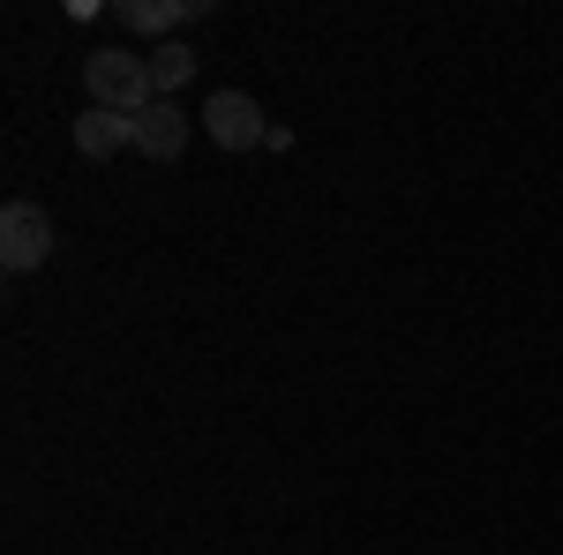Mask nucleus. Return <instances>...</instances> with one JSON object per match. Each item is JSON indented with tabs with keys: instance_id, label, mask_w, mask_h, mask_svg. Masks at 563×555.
Listing matches in <instances>:
<instances>
[{
	"instance_id": "obj_1",
	"label": "nucleus",
	"mask_w": 563,
	"mask_h": 555,
	"mask_svg": "<svg viewBox=\"0 0 563 555\" xmlns=\"http://www.w3.org/2000/svg\"><path fill=\"white\" fill-rule=\"evenodd\" d=\"M84 84H90V106H106V113H143L158 84H151V60H135L121 45H98L84 60Z\"/></svg>"
},
{
	"instance_id": "obj_2",
	"label": "nucleus",
	"mask_w": 563,
	"mask_h": 555,
	"mask_svg": "<svg viewBox=\"0 0 563 555\" xmlns=\"http://www.w3.org/2000/svg\"><path fill=\"white\" fill-rule=\"evenodd\" d=\"M203 129H211L218 151H263V143H271V121H263V106L249 90H211Z\"/></svg>"
},
{
	"instance_id": "obj_3",
	"label": "nucleus",
	"mask_w": 563,
	"mask_h": 555,
	"mask_svg": "<svg viewBox=\"0 0 563 555\" xmlns=\"http://www.w3.org/2000/svg\"><path fill=\"white\" fill-rule=\"evenodd\" d=\"M45 256H53V218L38 203H8L0 211V263L8 270H38Z\"/></svg>"
},
{
	"instance_id": "obj_4",
	"label": "nucleus",
	"mask_w": 563,
	"mask_h": 555,
	"mask_svg": "<svg viewBox=\"0 0 563 555\" xmlns=\"http://www.w3.org/2000/svg\"><path fill=\"white\" fill-rule=\"evenodd\" d=\"M129 129H135V151L143 158H180L188 151V113H180L174 98H151L143 113H129Z\"/></svg>"
},
{
	"instance_id": "obj_5",
	"label": "nucleus",
	"mask_w": 563,
	"mask_h": 555,
	"mask_svg": "<svg viewBox=\"0 0 563 555\" xmlns=\"http://www.w3.org/2000/svg\"><path fill=\"white\" fill-rule=\"evenodd\" d=\"M76 151H84V158H113V151H135L129 113H106V106H90L84 121H76Z\"/></svg>"
},
{
	"instance_id": "obj_6",
	"label": "nucleus",
	"mask_w": 563,
	"mask_h": 555,
	"mask_svg": "<svg viewBox=\"0 0 563 555\" xmlns=\"http://www.w3.org/2000/svg\"><path fill=\"white\" fill-rule=\"evenodd\" d=\"M188 15H196V0H121V23L129 31H158V38L180 31Z\"/></svg>"
},
{
	"instance_id": "obj_7",
	"label": "nucleus",
	"mask_w": 563,
	"mask_h": 555,
	"mask_svg": "<svg viewBox=\"0 0 563 555\" xmlns=\"http://www.w3.org/2000/svg\"><path fill=\"white\" fill-rule=\"evenodd\" d=\"M188 76H196V53H188L180 38H166L158 53H151V84H158V98H174Z\"/></svg>"
}]
</instances>
